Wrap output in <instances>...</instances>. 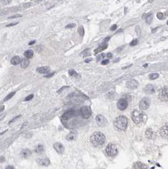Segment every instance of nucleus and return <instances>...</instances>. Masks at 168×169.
<instances>
[{
    "label": "nucleus",
    "mask_w": 168,
    "mask_h": 169,
    "mask_svg": "<svg viewBox=\"0 0 168 169\" xmlns=\"http://www.w3.org/2000/svg\"><path fill=\"white\" fill-rule=\"evenodd\" d=\"M90 141L94 146L99 148L104 144L106 141V137L103 133L101 132H96L90 136Z\"/></svg>",
    "instance_id": "nucleus-1"
},
{
    "label": "nucleus",
    "mask_w": 168,
    "mask_h": 169,
    "mask_svg": "<svg viewBox=\"0 0 168 169\" xmlns=\"http://www.w3.org/2000/svg\"><path fill=\"white\" fill-rule=\"evenodd\" d=\"M114 127L119 131H124L128 126V119L125 116H119L116 118L113 122Z\"/></svg>",
    "instance_id": "nucleus-2"
},
{
    "label": "nucleus",
    "mask_w": 168,
    "mask_h": 169,
    "mask_svg": "<svg viewBox=\"0 0 168 169\" xmlns=\"http://www.w3.org/2000/svg\"><path fill=\"white\" fill-rule=\"evenodd\" d=\"M144 113L138 110H135L132 113V119L135 124H138L143 121Z\"/></svg>",
    "instance_id": "nucleus-3"
},
{
    "label": "nucleus",
    "mask_w": 168,
    "mask_h": 169,
    "mask_svg": "<svg viewBox=\"0 0 168 169\" xmlns=\"http://www.w3.org/2000/svg\"><path fill=\"white\" fill-rule=\"evenodd\" d=\"M106 154L109 157H115L118 155V148L113 143H109L105 149Z\"/></svg>",
    "instance_id": "nucleus-4"
},
{
    "label": "nucleus",
    "mask_w": 168,
    "mask_h": 169,
    "mask_svg": "<svg viewBox=\"0 0 168 169\" xmlns=\"http://www.w3.org/2000/svg\"><path fill=\"white\" fill-rule=\"evenodd\" d=\"M80 113L84 119H88L92 115V110L88 106H83L80 108Z\"/></svg>",
    "instance_id": "nucleus-5"
},
{
    "label": "nucleus",
    "mask_w": 168,
    "mask_h": 169,
    "mask_svg": "<svg viewBox=\"0 0 168 169\" xmlns=\"http://www.w3.org/2000/svg\"><path fill=\"white\" fill-rule=\"evenodd\" d=\"M159 98L162 102H168V86L164 87L159 93Z\"/></svg>",
    "instance_id": "nucleus-6"
},
{
    "label": "nucleus",
    "mask_w": 168,
    "mask_h": 169,
    "mask_svg": "<svg viewBox=\"0 0 168 169\" xmlns=\"http://www.w3.org/2000/svg\"><path fill=\"white\" fill-rule=\"evenodd\" d=\"M151 105V100L147 97L142 98L139 103V108L141 110H147L149 108Z\"/></svg>",
    "instance_id": "nucleus-7"
},
{
    "label": "nucleus",
    "mask_w": 168,
    "mask_h": 169,
    "mask_svg": "<svg viewBox=\"0 0 168 169\" xmlns=\"http://www.w3.org/2000/svg\"><path fill=\"white\" fill-rule=\"evenodd\" d=\"M96 122L100 127H104L107 124V120L102 115H98L96 116Z\"/></svg>",
    "instance_id": "nucleus-8"
},
{
    "label": "nucleus",
    "mask_w": 168,
    "mask_h": 169,
    "mask_svg": "<svg viewBox=\"0 0 168 169\" xmlns=\"http://www.w3.org/2000/svg\"><path fill=\"white\" fill-rule=\"evenodd\" d=\"M75 115V110L74 109H71L69 110L66 111L63 115L61 116V119L65 121H67V120H70V119H71L72 117H73Z\"/></svg>",
    "instance_id": "nucleus-9"
},
{
    "label": "nucleus",
    "mask_w": 168,
    "mask_h": 169,
    "mask_svg": "<svg viewBox=\"0 0 168 169\" xmlns=\"http://www.w3.org/2000/svg\"><path fill=\"white\" fill-rule=\"evenodd\" d=\"M117 107L120 110H125L128 107V102L126 99L124 98L120 99V100L118 102Z\"/></svg>",
    "instance_id": "nucleus-10"
},
{
    "label": "nucleus",
    "mask_w": 168,
    "mask_h": 169,
    "mask_svg": "<svg viewBox=\"0 0 168 169\" xmlns=\"http://www.w3.org/2000/svg\"><path fill=\"white\" fill-rule=\"evenodd\" d=\"M145 93L148 94H152L156 92V87L153 84H147L143 89Z\"/></svg>",
    "instance_id": "nucleus-11"
},
{
    "label": "nucleus",
    "mask_w": 168,
    "mask_h": 169,
    "mask_svg": "<svg viewBox=\"0 0 168 169\" xmlns=\"http://www.w3.org/2000/svg\"><path fill=\"white\" fill-rule=\"evenodd\" d=\"M160 134L162 138L168 139V123L165 124L160 130Z\"/></svg>",
    "instance_id": "nucleus-12"
},
{
    "label": "nucleus",
    "mask_w": 168,
    "mask_h": 169,
    "mask_svg": "<svg viewBox=\"0 0 168 169\" xmlns=\"http://www.w3.org/2000/svg\"><path fill=\"white\" fill-rule=\"evenodd\" d=\"M54 149L56 151V152L58 153H63L65 151V147L61 144V143L56 142L53 145Z\"/></svg>",
    "instance_id": "nucleus-13"
},
{
    "label": "nucleus",
    "mask_w": 168,
    "mask_h": 169,
    "mask_svg": "<svg viewBox=\"0 0 168 169\" xmlns=\"http://www.w3.org/2000/svg\"><path fill=\"white\" fill-rule=\"evenodd\" d=\"M138 85H139V84H138V81H137L136 80H130L127 82L126 84L127 88L131 89H136L138 86Z\"/></svg>",
    "instance_id": "nucleus-14"
},
{
    "label": "nucleus",
    "mask_w": 168,
    "mask_h": 169,
    "mask_svg": "<svg viewBox=\"0 0 168 169\" xmlns=\"http://www.w3.org/2000/svg\"><path fill=\"white\" fill-rule=\"evenodd\" d=\"M32 152L30 151V149L26 148V149H23L20 151V155L22 158H28L29 157H30L31 156Z\"/></svg>",
    "instance_id": "nucleus-15"
},
{
    "label": "nucleus",
    "mask_w": 168,
    "mask_h": 169,
    "mask_svg": "<svg viewBox=\"0 0 168 169\" xmlns=\"http://www.w3.org/2000/svg\"><path fill=\"white\" fill-rule=\"evenodd\" d=\"M36 162L39 165L42 166H48L49 165L51 162L49 158H37Z\"/></svg>",
    "instance_id": "nucleus-16"
},
{
    "label": "nucleus",
    "mask_w": 168,
    "mask_h": 169,
    "mask_svg": "<svg viewBox=\"0 0 168 169\" xmlns=\"http://www.w3.org/2000/svg\"><path fill=\"white\" fill-rule=\"evenodd\" d=\"M77 134L75 131H71L66 136V139L69 141H74L77 139Z\"/></svg>",
    "instance_id": "nucleus-17"
},
{
    "label": "nucleus",
    "mask_w": 168,
    "mask_h": 169,
    "mask_svg": "<svg viewBox=\"0 0 168 169\" xmlns=\"http://www.w3.org/2000/svg\"><path fill=\"white\" fill-rule=\"evenodd\" d=\"M37 72L40 74H47L50 71V68L49 66H41V67H38L36 69Z\"/></svg>",
    "instance_id": "nucleus-18"
},
{
    "label": "nucleus",
    "mask_w": 168,
    "mask_h": 169,
    "mask_svg": "<svg viewBox=\"0 0 168 169\" xmlns=\"http://www.w3.org/2000/svg\"><path fill=\"white\" fill-rule=\"evenodd\" d=\"M133 169H147V166L141 162H136L133 166Z\"/></svg>",
    "instance_id": "nucleus-19"
},
{
    "label": "nucleus",
    "mask_w": 168,
    "mask_h": 169,
    "mask_svg": "<svg viewBox=\"0 0 168 169\" xmlns=\"http://www.w3.org/2000/svg\"><path fill=\"white\" fill-rule=\"evenodd\" d=\"M145 135L146 137L149 139H154V138L156 137V135H155L154 132L151 130V129H148L146 130L145 132Z\"/></svg>",
    "instance_id": "nucleus-20"
},
{
    "label": "nucleus",
    "mask_w": 168,
    "mask_h": 169,
    "mask_svg": "<svg viewBox=\"0 0 168 169\" xmlns=\"http://www.w3.org/2000/svg\"><path fill=\"white\" fill-rule=\"evenodd\" d=\"M29 64H30V61L27 58H24L21 60L20 66H21V67L25 69V68H27L29 66Z\"/></svg>",
    "instance_id": "nucleus-21"
},
{
    "label": "nucleus",
    "mask_w": 168,
    "mask_h": 169,
    "mask_svg": "<svg viewBox=\"0 0 168 169\" xmlns=\"http://www.w3.org/2000/svg\"><path fill=\"white\" fill-rule=\"evenodd\" d=\"M107 48V44H102V45L100 46L99 48H97V49H96L94 50V53L95 54H97V53H99V52H102V51L104 50V49H106V48Z\"/></svg>",
    "instance_id": "nucleus-22"
},
{
    "label": "nucleus",
    "mask_w": 168,
    "mask_h": 169,
    "mask_svg": "<svg viewBox=\"0 0 168 169\" xmlns=\"http://www.w3.org/2000/svg\"><path fill=\"white\" fill-rule=\"evenodd\" d=\"M21 62L20 58L18 56H15L13 57L11 60V63L13 65H16Z\"/></svg>",
    "instance_id": "nucleus-23"
},
{
    "label": "nucleus",
    "mask_w": 168,
    "mask_h": 169,
    "mask_svg": "<svg viewBox=\"0 0 168 169\" xmlns=\"http://www.w3.org/2000/svg\"><path fill=\"white\" fill-rule=\"evenodd\" d=\"M24 56L27 59L31 58H32V56H34V52H33L32 50H30V49L27 50L24 52Z\"/></svg>",
    "instance_id": "nucleus-24"
},
{
    "label": "nucleus",
    "mask_w": 168,
    "mask_h": 169,
    "mask_svg": "<svg viewBox=\"0 0 168 169\" xmlns=\"http://www.w3.org/2000/svg\"><path fill=\"white\" fill-rule=\"evenodd\" d=\"M34 151H35V153H42V152L44 151L43 145H42V144H41L37 145L36 146H35V149H34Z\"/></svg>",
    "instance_id": "nucleus-25"
},
{
    "label": "nucleus",
    "mask_w": 168,
    "mask_h": 169,
    "mask_svg": "<svg viewBox=\"0 0 168 169\" xmlns=\"http://www.w3.org/2000/svg\"><path fill=\"white\" fill-rule=\"evenodd\" d=\"M146 23H147V24H151V22H152V20H153V15H152V14H149V15H147V16H146Z\"/></svg>",
    "instance_id": "nucleus-26"
},
{
    "label": "nucleus",
    "mask_w": 168,
    "mask_h": 169,
    "mask_svg": "<svg viewBox=\"0 0 168 169\" xmlns=\"http://www.w3.org/2000/svg\"><path fill=\"white\" fill-rule=\"evenodd\" d=\"M15 93H16V92L14 91V92H12V93H10V94H8V95L5 97V99H4V102H6V101H8V100H9V99H11V98H12L14 95H15Z\"/></svg>",
    "instance_id": "nucleus-27"
},
{
    "label": "nucleus",
    "mask_w": 168,
    "mask_h": 169,
    "mask_svg": "<svg viewBox=\"0 0 168 169\" xmlns=\"http://www.w3.org/2000/svg\"><path fill=\"white\" fill-rule=\"evenodd\" d=\"M158 77L159 74L157 73H153V74H151L149 75V79L151 80H154V79H156Z\"/></svg>",
    "instance_id": "nucleus-28"
},
{
    "label": "nucleus",
    "mask_w": 168,
    "mask_h": 169,
    "mask_svg": "<svg viewBox=\"0 0 168 169\" xmlns=\"http://www.w3.org/2000/svg\"><path fill=\"white\" fill-rule=\"evenodd\" d=\"M78 32H79V34H80V36H84V27L83 26H80L79 27V29H78Z\"/></svg>",
    "instance_id": "nucleus-29"
},
{
    "label": "nucleus",
    "mask_w": 168,
    "mask_h": 169,
    "mask_svg": "<svg viewBox=\"0 0 168 169\" xmlns=\"http://www.w3.org/2000/svg\"><path fill=\"white\" fill-rule=\"evenodd\" d=\"M68 73H69V75H70V76H72V77L78 76L77 72L76 71H75L74 70H69Z\"/></svg>",
    "instance_id": "nucleus-30"
},
{
    "label": "nucleus",
    "mask_w": 168,
    "mask_h": 169,
    "mask_svg": "<svg viewBox=\"0 0 168 169\" xmlns=\"http://www.w3.org/2000/svg\"><path fill=\"white\" fill-rule=\"evenodd\" d=\"M106 55L105 54V53H102L101 55H99V56H97V61H101V60H102V59L104 58Z\"/></svg>",
    "instance_id": "nucleus-31"
},
{
    "label": "nucleus",
    "mask_w": 168,
    "mask_h": 169,
    "mask_svg": "<svg viewBox=\"0 0 168 169\" xmlns=\"http://www.w3.org/2000/svg\"><path fill=\"white\" fill-rule=\"evenodd\" d=\"M11 2V0H1V3L3 5H8Z\"/></svg>",
    "instance_id": "nucleus-32"
},
{
    "label": "nucleus",
    "mask_w": 168,
    "mask_h": 169,
    "mask_svg": "<svg viewBox=\"0 0 168 169\" xmlns=\"http://www.w3.org/2000/svg\"><path fill=\"white\" fill-rule=\"evenodd\" d=\"M157 17L158 18L159 20H162V19H164V14L162 13L159 12L157 14Z\"/></svg>",
    "instance_id": "nucleus-33"
},
{
    "label": "nucleus",
    "mask_w": 168,
    "mask_h": 169,
    "mask_svg": "<svg viewBox=\"0 0 168 169\" xmlns=\"http://www.w3.org/2000/svg\"><path fill=\"white\" fill-rule=\"evenodd\" d=\"M138 43V40H137V39H134V40H133L130 43H129V45H130L131 46H134L137 45Z\"/></svg>",
    "instance_id": "nucleus-34"
},
{
    "label": "nucleus",
    "mask_w": 168,
    "mask_h": 169,
    "mask_svg": "<svg viewBox=\"0 0 168 169\" xmlns=\"http://www.w3.org/2000/svg\"><path fill=\"white\" fill-rule=\"evenodd\" d=\"M135 31H136V32H137V35H138V36H139L140 34L141 29H140V27L139 25H137V26L135 27Z\"/></svg>",
    "instance_id": "nucleus-35"
},
{
    "label": "nucleus",
    "mask_w": 168,
    "mask_h": 169,
    "mask_svg": "<svg viewBox=\"0 0 168 169\" xmlns=\"http://www.w3.org/2000/svg\"><path fill=\"white\" fill-rule=\"evenodd\" d=\"M33 98H34V94H30V95H29L27 97H26V98H25L24 101H25V102H27V101H29L32 99Z\"/></svg>",
    "instance_id": "nucleus-36"
},
{
    "label": "nucleus",
    "mask_w": 168,
    "mask_h": 169,
    "mask_svg": "<svg viewBox=\"0 0 168 169\" xmlns=\"http://www.w3.org/2000/svg\"><path fill=\"white\" fill-rule=\"evenodd\" d=\"M109 61L108 60H103V61H102L101 64L103 65H107V64H109Z\"/></svg>",
    "instance_id": "nucleus-37"
},
{
    "label": "nucleus",
    "mask_w": 168,
    "mask_h": 169,
    "mask_svg": "<svg viewBox=\"0 0 168 169\" xmlns=\"http://www.w3.org/2000/svg\"><path fill=\"white\" fill-rule=\"evenodd\" d=\"M75 24H68V25H67L66 26V29H70V28H73L75 26Z\"/></svg>",
    "instance_id": "nucleus-38"
},
{
    "label": "nucleus",
    "mask_w": 168,
    "mask_h": 169,
    "mask_svg": "<svg viewBox=\"0 0 168 169\" xmlns=\"http://www.w3.org/2000/svg\"><path fill=\"white\" fill-rule=\"evenodd\" d=\"M116 28H117V25H116V24H114L113 25H112V27H111V30H115L116 29Z\"/></svg>",
    "instance_id": "nucleus-39"
},
{
    "label": "nucleus",
    "mask_w": 168,
    "mask_h": 169,
    "mask_svg": "<svg viewBox=\"0 0 168 169\" xmlns=\"http://www.w3.org/2000/svg\"><path fill=\"white\" fill-rule=\"evenodd\" d=\"M5 169H15V167L12 165H8L5 168Z\"/></svg>",
    "instance_id": "nucleus-40"
},
{
    "label": "nucleus",
    "mask_w": 168,
    "mask_h": 169,
    "mask_svg": "<svg viewBox=\"0 0 168 169\" xmlns=\"http://www.w3.org/2000/svg\"><path fill=\"white\" fill-rule=\"evenodd\" d=\"M21 15H18L17 16H16V15H15V16H10V17H9V19H13V18H18V17H21Z\"/></svg>",
    "instance_id": "nucleus-41"
},
{
    "label": "nucleus",
    "mask_w": 168,
    "mask_h": 169,
    "mask_svg": "<svg viewBox=\"0 0 168 169\" xmlns=\"http://www.w3.org/2000/svg\"><path fill=\"white\" fill-rule=\"evenodd\" d=\"M54 74V72L52 73V74H49V75H45L44 77H50L52 76V75H53Z\"/></svg>",
    "instance_id": "nucleus-42"
},
{
    "label": "nucleus",
    "mask_w": 168,
    "mask_h": 169,
    "mask_svg": "<svg viewBox=\"0 0 168 169\" xmlns=\"http://www.w3.org/2000/svg\"><path fill=\"white\" fill-rule=\"evenodd\" d=\"M16 24H18V23H13V24H8V25H6V27L13 26V25H16Z\"/></svg>",
    "instance_id": "nucleus-43"
},
{
    "label": "nucleus",
    "mask_w": 168,
    "mask_h": 169,
    "mask_svg": "<svg viewBox=\"0 0 168 169\" xmlns=\"http://www.w3.org/2000/svg\"><path fill=\"white\" fill-rule=\"evenodd\" d=\"M106 56H107L108 58H112L113 55L111 54V53H108L107 55H106Z\"/></svg>",
    "instance_id": "nucleus-44"
},
{
    "label": "nucleus",
    "mask_w": 168,
    "mask_h": 169,
    "mask_svg": "<svg viewBox=\"0 0 168 169\" xmlns=\"http://www.w3.org/2000/svg\"><path fill=\"white\" fill-rule=\"evenodd\" d=\"M109 39H110L109 37H107V38H106V39H104V43H106V42H107V41H108Z\"/></svg>",
    "instance_id": "nucleus-45"
},
{
    "label": "nucleus",
    "mask_w": 168,
    "mask_h": 169,
    "mask_svg": "<svg viewBox=\"0 0 168 169\" xmlns=\"http://www.w3.org/2000/svg\"><path fill=\"white\" fill-rule=\"evenodd\" d=\"M91 60H92V58H89V59H87V60H85V62H87V63H88V62H89L90 61H91Z\"/></svg>",
    "instance_id": "nucleus-46"
},
{
    "label": "nucleus",
    "mask_w": 168,
    "mask_h": 169,
    "mask_svg": "<svg viewBox=\"0 0 168 169\" xmlns=\"http://www.w3.org/2000/svg\"><path fill=\"white\" fill-rule=\"evenodd\" d=\"M35 43V41H32V42H30V43H29V45H32V44H34V43Z\"/></svg>",
    "instance_id": "nucleus-47"
},
{
    "label": "nucleus",
    "mask_w": 168,
    "mask_h": 169,
    "mask_svg": "<svg viewBox=\"0 0 168 169\" xmlns=\"http://www.w3.org/2000/svg\"><path fill=\"white\" fill-rule=\"evenodd\" d=\"M4 157H3V156H2V157H1V163H3V161H4Z\"/></svg>",
    "instance_id": "nucleus-48"
},
{
    "label": "nucleus",
    "mask_w": 168,
    "mask_h": 169,
    "mask_svg": "<svg viewBox=\"0 0 168 169\" xmlns=\"http://www.w3.org/2000/svg\"><path fill=\"white\" fill-rule=\"evenodd\" d=\"M3 109H4V107L3 106L2 107H1V112H3Z\"/></svg>",
    "instance_id": "nucleus-49"
},
{
    "label": "nucleus",
    "mask_w": 168,
    "mask_h": 169,
    "mask_svg": "<svg viewBox=\"0 0 168 169\" xmlns=\"http://www.w3.org/2000/svg\"><path fill=\"white\" fill-rule=\"evenodd\" d=\"M147 65H148V64H145V65H143V66H144V67H147Z\"/></svg>",
    "instance_id": "nucleus-50"
},
{
    "label": "nucleus",
    "mask_w": 168,
    "mask_h": 169,
    "mask_svg": "<svg viewBox=\"0 0 168 169\" xmlns=\"http://www.w3.org/2000/svg\"><path fill=\"white\" fill-rule=\"evenodd\" d=\"M166 15H167V16H168V11H166Z\"/></svg>",
    "instance_id": "nucleus-51"
},
{
    "label": "nucleus",
    "mask_w": 168,
    "mask_h": 169,
    "mask_svg": "<svg viewBox=\"0 0 168 169\" xmlns=\"http://www.w3.org/2000/svg\"><path fill=\"white\" fill-rule=\"evenodd\" d=\"M167 25H168V20H167Z\"/></svg>",
    "instance_id": "nucleus-52"
}]
</instances>
